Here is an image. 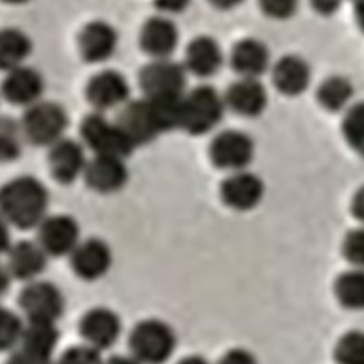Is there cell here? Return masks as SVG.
<instances>
[{
  "mask_svg": "<svg viewBox=\"0 0 364 364\" xmlns=\"http://www.w3.org/2000/svg\"><path fill=\"white\" fill-rule=\"evenodd\" d=\"M50 192L36 177L21 176L0 186V215L21 230L37 229L48 217Z\"/></svg>",
  "mask_w": 364,
  "mask_h": 364,
  "instance_id": "obj_1",
  "label": "cell"
},
{
  "mask_svg": "<svg viewBox=\"0 0 364 364\" xmlns=\"http://www.w3.org/2000/svg\"><path fill=\"white\" fill-rule=\"evenodd\" d=\"M226 109L225 97L215 88L201 85L182 96L180 129L203 136L218 127Z\"/></svg>",
  "mask_w": 364,
  "mask_h": 364,
  "instance_id": "obj_2",
  "label": "cell"
},
{
  "mask_svg": "<svg viewBox=\"0 0 364 364\" xmlns=\"http://www.w3.org/2000/svg\"><path fill=\"white\" fill-rule=\"evenodd\" d=\"M129 349L141 364H164L177 349L176 330L162 319H144L132 328Z\"/></svg>",
  "mask_w": 364,
  "mask_h": 364,
  "instance_id": "obj_3",
  "label": "cell"
},
{
  "mask_svg": "<svg viewBox=\"0 0 364 364\" xmlns=\"http://www.w3.org/2000/svg\"><path fill=\"white\" fill-rule=\"evenodd\" d=\"M69 127L65 109L54 102H37L28 107L21 129L23 137L38 146H53L62 139Z\"/></svg>",
  "mask_w": 364,
  "mask_h": 364,
  "instance_id": "obj_4",
  "label": "cell"
},
{
  "mask_svg": "<svg viewBox=\"0 0 364 364\" xmlns=\"http://www.w3.org/2000/svg\"><path fill=\"white\" fill-rule=\"evenodd\" d=\"M117 124L134 146L148 144L159 134L168 132L159 106L146 97L128 102L121 109Z\"/></svg>",
  "mask_w": 364,
  "mask_h": 364,
  "instance_id": "obj_5",
  "label": "cell"
},
{
  "mask_svg": "<svg viewBox=\"0 0 364 364\" xmlns=\"http://www.w3.org/2000/svg\"><path fill=\"white\" fill-rule=\"evenodd\" d=\"M186 69L167 59H154L140 73V85L151 100H180L186 88Z\"/></svg>",
  "mask_w": 364,
  "mask_h": 364,
  "instance_id": "obj_6",
  "label": "cell"
},
{
  "mask_svg": "<svg viewBox=\"0 0 364 364\" xmlns=\"http://www.w3.org/2000/svg\"><path fill=\"white\" fill-rule=\"evenodd\" d=\"M18 304L28 322L56 323L66 309L63 291L54 282L44 279L28 282L19 293Z\"/></svg>",
  "mask_w": 364,
  "mask_h": 364,
  "instance_id": "obj_7",
  "label": "cell"
},
{
  "mask_svg": "<svg viewBox=\"0 0 364 364\" xmlns=\"http://www.w3.org/2000/svg\"><path fill=\"white\" fill-rule=\"evenodd\" d=\"M81 136L95 155L128 158L136 148L119 125L102 114L88 115L81 125Z\"/></svg>",
  "mask_w": 364,
  "mask_h": 364,
  "instance_id": "obj_8",
  "label": "cell"
},
{
  "mask_svg": "<svg viewBox=\"0 0 364 364\" xmlns=\"http://www.w3.org/2000/svg\"><path fill=\"white\" fill-rule=\"evenodd\" d=\"M255 158L252 137L240 130H225L210 146V159L218 168L235 173L247 170Z\"/></svg>",
  "mask_w": 364,
  "mask_h": 364,
  "instance_id": "obj_9",
  "label": "cell"
},
{
  "mask_svg": "<svg viewBox=\"0 0 364 364\" xmlns=\"http://www.w3.org/2000/svg\"><path fill=\"white\" fill-rule=\"evenodd\" d=\"M80 241L81 229L72 215H48L37 226V242L48 256H70Z\"/></svg>",
  "mask_w": 364,
  "mask_h": 364,
  "instance_id": "obj_10",
  "label": "cell"
},
{
  "mask_svg": "<svg viewBox=\"0 0 364 364\" xmlns=\"http://www.w3.org/2000/svg\"><path fill=\"white\" fill-rule=\"evenodd\" d=\"M78 330L85 344L99 350H106L121 338L122 321L109 307H95L82 315Z\"/></svg>",
  "mask_w": 364,
  "mask_h": 364,
  "instance_id": "obj_11",
  "label": "cell"
},
{
  "mask_svg": "<svg viewBox=\"0 0 364 364\" xmlns=\"http://www.w3.org/2000/svg\"><path fill=\"white\" fill-rule=\"evenodd\" d=\"M264 195V182L257 174L248 170L230 173L220 186L222 200L236 211L254 210L263 201Z\"/></svg>",
  "mask_w": 364,
  "mask_h": 364,
  "instance_id": "obj_12",
  "label": "cell"
},
{
  "mask_svg": "<svg viewBox=\"0 0 364 364\" xmlns=\"http://www.w3.org/2000/svg\"><path fill=\"white\" fill-rule=\"evenodd\" d=\"M70 264L78 278L97 281L109 273L112 266V251L102 238L81 240L70 255Z\"/></svg>",
  "mask_w": 364,
  "mask_h": 364,
  "instance_id": "obj_13",
  "label": "cell"
},
{
  "mask_svg": "<svg viewBox=\"0 0 364 364\" xmlns=\"http://www.w3.org/2000/svg\"><path fill=\"white\" fill-rule=\"evenodd\" d=\"M129 93L127 78L115 70H103L96 74L87 85V97L99 111L124 107L128 103Z\"/></svg>",
  "mask_w": 364,
  "mask_h": 364,
  "instance_id": "obj_14",
  "label": "cell"
},
{
  "mask_svg": "<svg viewBox=\"0 0 364 364\" xmlns=\"http://www.w3.org/2000/svg\"><path fill=\"white\" fill-rule=\"evenodd\" d=\"M48 164L55 180L69 185L84 176L88 161L84 146L70 139H62L50 146Z\"/></svg>",
  "mask_w": 364,
  "mask_h": 364,
  "instance_id": "obj_15",
  "label": "cell"
},
{
  "mask_svg": "<svg viewBox=\"0 0 364 364\" xmlns=\"http://www.w3.org/2000/svg\"><path fill=\"white\" fill-rule=\"evenodd\" d=\"M84 177L95 192L109 195L121 191L128 183L129 170L122 158L95 155L92 161H88Z\"/></svg>",
  "mask_w": 364,
  "mask_h": 364,
  "instance_id": "obj_16",
  "label": "cell"
},
{
  "mask_svg": "<svg viewBox=\"0 0 364 364\" xmlns=\"http://www.w3.org/2000/svg\"><path fill=\"white\" fill-rule=\"evenodd\" d=\"M48 254L37 241L14 242L7 252V269L13 278L31 282L38 279L48 264Z\"/></svg>",
  "mask_w": 364,
  "mask_h": 364,
  "instance_id": "obj_17",
  "label": "cell"
},
{
  "mask_svg": "<svg viewBox=\"0 0 364 364\" xmlns=\"http://www.w3.org/2000/svg\"><path fill=\"white\" fill-rule=\"evenodd\" d=\"M44 92L43 75L36 69L21 66L9 72L1 84V93L14 106L31 107L40 102Z\"/></svg>",
  "mask_w": 364,
  "mask_h": 364,
  "instance_id": "obj_18",
  "label": "cell"
},
{
  "mask_svg": "<svg viewBox=\"0 0 364 364\" xmlns=\"http://www.w3.org/2000/svg\"><path fill=\"white\" fill-rule=\"evenodd\" d=\"M223 97L226 107L245 118H256L267 107V91L259 78L240 77L229 87Z\"/></svg>",
  "mask_w": 364,
  "mask_h": 364,
  "instance_id": "obj_19",
  "label": "cell"
},
{
  "mask_svg": "<svg viewBox=\"0 0 364 364\" xmlns=\"http://www.w3.org/2000/svg\"><path fill=\"white\" fill-rule=\"evenodd\" d=\"M118 47L117 31L105 21L88 23L78 37V48L84 60L90 63H102L115 54Z\"/></svg>",
  "mask_w": 364,
  "mask_h": 364,
  "instance_id": "obj_20",
  "label": "cell"
},
{
  "mask_svg": "<svg viewBox=\"0 0 364 364\" xmlns=\"http://www.w3.org/2000/svg\"><path fill=\"white\" fill-rule=\"evenodd\" d=\"M178 41V28L167 17L148 19L140 33V44L143 51L154 59L170 58L177 50Z\"/></svg>",
  "mask_w": 364,
  "mask_h": 364,
  "instance_id": "obj_21",
  "label": "cell"
},
{
  "mask_svg": "<svg viewBox=\"0 0 364 364\" xmlns=\"http://www.w3.org/2000/svg\"><path fill=\"white\" fill-rule=\"evenodd\" d=\"M273 82L282 95H303L311 84L309 62L299 55L282 56L273 66Z\"/></svg>",
  "mask_w": 364,
  "mask_h": 364,
  "instance_id": "obj_22",
  "label": "cell"
},
{
  "mask_svg": "<svg viewBox=\"0 0 364 364\" xmlns=\"http://www.w3.org/2000/svg\"><path fill=\"white\" fill-rule=\"evenodd\" d=\"M223 63V53L215 38L199 36L193 38L186 48L185 69L198 77H213Z\"/></svg>",
  "mask_w": 364,
  "mask_h": 364,
  "instance_id": "obj_23",
  "label": "cell"
},
{
  "mask_svg": "<svg viewBox=\"0 0 364 364\" xmlns=\"http://www.w3.org/2000/svg\"><path fill=\"white\" fill-rule=\"evenodd\" d=\"M232 68L242 78H259L270 68V51L257 38L240 40L232 51Z\"/></svg>",
  "mask_w": 364,
  "mask_h": 364,
  "instance_id": "obj_24",
  "label": "cell"
},
{
  "mask_svg": "<svg viewBox=\"0 0 364 364\" xmlns=\"http://www.w3.org/2000/svg\"><path fill=\"white\" fill-rule=\"evenodd\" d=\"M32 53V40L17 28L0 29V70L11 72L23 66Z\"/></svg>",
  "mask_w": 364,
  "mask_h": 364,
  "instance_id": "obj_25",
  "label": "cell"
},
{
  "mask_svg": "<svg viewBox=\"0 0 364 364\" xmlns=\"http://www.w3.org/2000/svg\"><path fill=\"white\" fill-rule=\"evenodd\" d=\"M59 330L51 322H28L25 325L21 344L22 348L53 358L59 343Z\"/></svg>",
  "mask_w": 364,
  "mask_h": 364,
  "instance_id": "obj_26",
  "label": "cell"
},
{
  "mask_svg": "<svg viewBox=\"0 0 364 364\" xmlns=\"http://www.w3.org/2000/svg\"><path fill=\"white\" fill-rule=\"evenodd\" d=\"M355 90L352 82L343 75H333L326 78L318 88L319 105L330 112H340L348 109Z\"/></svg>",
  "mask_w": 364,
  "mask_h": 364,
  "instance_id": "obj_27",
  "label": "cell"
},
{
  "mask_svg": "<svg viewBox=\"0 0 364 364\" xmlns=\"http://www.w3.org/2000/svg\"><path fill=\"white\" fill-rule=\"evenodd\" d=\"M336 297L348 310H364V269L341 274L336 281Z\"/></svg>",
  "mask_w": 364,
  "mask_h": 364,
  "instance_id": "obj_28",
  "label": "cell"
},
{
  "mask_svg": "<svg viewBox=\"0 0 364 364\" xmlns=\"http://www.w3.org/2000/svg\"><path fill=\"white\" fill-rule=\"evenodd\" d=\"M22 129L9 117H0V164L17 161L22 152Z\"/></svg>",
  "mask_w": 364,
  "mask_h": 364,
  "instance_id": "obj_29",
  "label": "cell"
},
{
  "mask_svg": "<svg viewBox=\"0 0 364 364\" xmlns=\"http://www.w3.org/2000/svg\"><path fill=\"white\" fill-rule=\"evenodd\" d=\"M343 133L350 148L364 158V102L346 109Z\"/></svg>",
  "mask_w": 364,
  "mask_h": 364,
  "instance_id": "obj_30",
  "label": "cell"
},
{
  "mask_svg": "<svg viewBox=\"0 0 364 364\" xmlns=\"http://www.w3.org/2000/svg\"><path fill=\"white\" fill-rule=\"evenodd\" d=\"M23 328L25 325L18 314L0 304V352L19 346Z\"/></svg>",
  "mask_w": 364,
  "mask_h": 364,
  "instance_id": "obj_31",
  "label": "cell"
},
{
  "mask_svg": "<svg viewBox=\"0 0 364 364\" xmlns=\"http://www.w3.org/2000/svg\"><path fill=\"white\" fill-rule=\"evenodd\" d=\"M338 364H364V331L352 330L341 337L336 346Z\"/></svg>",
  "mask_w": 364,
  "mask_h": 364,
  "instance_id": "obj_32",
  "label": "cell"
},
{
  "mask_svg": "<svg viewBox=\"0 0 364 364\" xmlns=\"http://www.w3.org/2000/svg\"><path fill=\"white\" fill-rule=\"evenodd\" d=\"M102 350L88 346H74L68 348L55 364H105Z\"/></svg>",
  "mask_w": 364,
  "mask_h": 364,
  "instance_id": "obj_33",
  "label": "cell"
},
{
  "mask_svg": "<svg viewBox=\"0 0 364 364\" xmlns=\"http://www.w3.org/2000/svg\"><path fill=\"white\" fill-rule=\"evenodd\" d=\"M300 0H259L260 10L269 18L289 19L297 13Z\"/></svg>",
  "mask_w": 364,
  "mask_h": 364,
  "instance_id": "obj_34",
  "label": "cell"
},
{
  "mask_svg": "<svg viewBox=\"0 0 364 364\" xmlns=\"http://www.w3.org/2000/svg\"><path fill=\"white\" fill-rule=\"evenodd\" d=\"M344 255L356 269H364V228L356 229L346 237Z\"/></svg>",
  "mask_w": 364,
  "mask_h": 364,
  "instance_id": "obj_35",
  "label": "cell"
},
{
  "mask_svg": "<svg viewBox=\"0 0 364 364\" xmlns=\"http://www.w3.org/2000/svg\"><path fill=\"white\" fill-rule=\"evenodd\" d=\"M6 364H55L53 358L29 350L26 348H19L17 350L11 352L7 358Z\"/></svg>",
  "mask_w": 364,
  "mask_h": 364,
  "instance_id": "obj_36",
  "label": "cell"
},
{
  "mask_svg": "<svg viewBox=\"0 0 364 364\" xmlns=\"http://www.w3.org/2000/svg\"><path fill=\"white\" fill-rule=\"evenodd\" d=\"M218 364H260L259 360L256 359L255 355L247 349H232L229 352H226Z\"/></svg>",
  "mask_w": 364,
  "mask_h": 364,
  "instance_id": "obj_37",
  "label": "cell"
},
{
  "mask_svg": "<svg viewBox=\"0 0 364 364\" xmlns=\"http://www.w3.org/2000/svg\"><path fill=\"white\" fill-rule=\"evenodd\" d=\"M192 0H155V6L164 14H180L185 11Z\"/></svg>",
  "mask_w": 364,
  "mask_h": 364,
  "instance_id": "obj_38",
  "label": "cell"
},
{
  "mask_svg": "<svg viewBox=\"0 0 364 364\" xmlns=\"http://www.w3.org/2000/svg\"><path fill=\"white\" fill-rule=\"evenodd\" d=\"M341 3L343 0H311L312 9L321 16L334 14L340 9Z\"/></svg>",
  "mask_w": 364,
  "mask_h": 364,
  "instance_id": "obj_39",
  "label": "cell"
},
{
  "mask_svg": "<svg viewBox=\"0 0 364 364\" xmlns=\"http://www.w3.org/2000/svg\"><path fill=\"white\" fill-rule=\"evenodd\" d=\"M11 245H13V241H11L10 223L0 215V256L7 255Z\"/></svg>",
  "mask_w": 364,
  "mask_h": 364,
  "instance_id": "obj_40",
  "label": "cell"
},
{
  "mask_svg": "<svg viewBox=\"0 0 364 364\" xmlns=\"http://www.w3.org/2000/svg\"><path fill=\"white\" fill-rule=\"evenodd\" d=\"M352 211L355 217L364 225V185L356 192L352 200Z\"/></svg>",
  "mask_w": 364,
  "mask_h": 364,
  "instance_id": "obj_41",
  "label": "cell"
},
{
  "mask_svg": "<svg viewBox=\"0 0 364 364\" xmlns=\"http://www.w3.org/2000/svg\"><path fill=\"white\" fill-rule=\"evenodd\" d=\"M11 274L9 272L7 266H3L0 263V299L4 297L9 291H10V287H11Z\"/></svg>",
  "mask_w": 364,
  "mask_h": 364,
  "instance_id": "obj_42",
  "label": "cell"
},
{
  "mask_svg": "<svg viewBox=\"0 0 364 364\" xmlns=\"http://www.w3.org/2000/svg\"><path fill=\"white\" fill-rule=\"evenodd\" d=\"M105 364H141L133 355H114Z\"/></svg>",
  "mask_w": 364,
  "mask_h": 364,
  "instance_id": "obj_43",
  "label": "cell"
},
{
  "mask_svg": "<svg viewBox=\"0 0 364 364\" xmlns=\"http://www.w3.org/2000/svg\"><path fill=\"white\" fill-rule=\"evenodd\" d=\"M208 1L219 10H232L238 7L244 0H208Z\"/></svg>",
  "mask_w": 364,
  "mask_h": 364,
  "instance_id": "obj_44",
  "label": "cell"
},
{
  "mask_svg": "<svg viewBox=\"0 0 364 364\" xmlns=\"http://www.w3.org/2000/svg\"><path fill=\"white\" fill-rule=\"evenodd\" d=\"M355 18L364 33V0H355Z\"/></svg>",
  "mask_w": 364,
  "mask_h": 364,
  "instance_id": "obj_45",
  "label": "cell"
},
{
  "mask_svg": "<svg viewBox=\"0 0 364 364\" xmlns=\"http://www.w3.org/2000/svg\"><path fill=\"white\" fill-rule=\"evenodd\" d=\"M177 364H210L205 358H203L200 355H191L181 359Z\"/></svg>",
  "mask_w": 364,
  "mask_h": 364,
  "instance_id": "obj_46",
  "label": "cell"
},
{
  "mask_svg": "<svg viewBox=\"0 0 364 364\" xmlns=\"http://www.w3.org/2000/svg\"><path fill=\"white\" fill-rule=\"evenodd\" d=\"M4 3L7 4H14V6H18V4H23V3H28L29 0H3Z\"/></svg>",
  "mask_w": 364,
  "mask_h": 364,
  "instance_id": "obj_47",
  "label": "cell"
}]
</instances>
